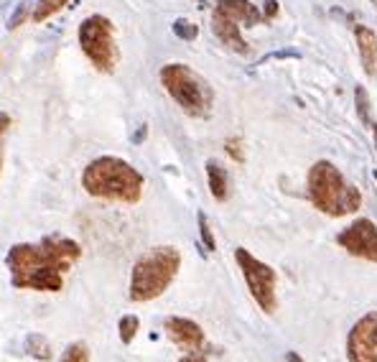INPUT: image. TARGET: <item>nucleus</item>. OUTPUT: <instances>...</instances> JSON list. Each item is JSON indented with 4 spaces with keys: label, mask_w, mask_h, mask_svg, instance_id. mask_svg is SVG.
Segmentation results:
<instances>
[{
    "label": "nucleus",
    "mask_w": 377,
    "mask_h": 362,
    "mask_svg": "<svg viewBox=\"0 0 377 362\" xmlns=\"http://www.w3.org/2000/svg\"><path fill=\"white\" fill-rule=\"evenodd\" d=\"M0 166H3V156H0Z\"/></svg>",
    "instance_id": "obj_32"
},
{
    "label": "nucleus",
    "mask_w": 377,
    "mask_h": 362,
    "mask_svg": "<svg viewBox=\"0 0 377 362\" xmlns=\"http://www.w3.org/2000/svg\"><path fill=\"white\" fill-rule=\"evenodd\" d=\"M354 105H357V117H359V123L367 125V128H372L374 123H372V115H369V95H367V90H364L362 85L354 87Z\"/></svg>",
    "instance_id": "obj_17"
},
{
    "label": "nucleus",
    "mask_w": 377,
    "mask_h": 362,
    "mask_svg": "<svg viewBox=\"0 0 377 362\" xmlns=\"http://www.w3.org/2000/svg\"><path fill=\"white\" fill-rule=\"evenodd\" d=\"M181 268V253L174 245H158L140 255L130 273V301L145 304L158 299L174 283Z\"/></svg>",
    "instance_id": "obj_4"
},
{
    "label": "nucleus",
    "mask_w": 377,
    "mask_h": 362,
    "mask_svg": "<svg viewBox=\"0 0 377 362\" xmlns=\"http://www.w3.org/2000/svg\"><path fill=\"white\" fill-rule=\"evenodd\" d=\"M174 33L181 38V41H194V38L199 36V28H196L194 23L179 18V21H174Z\"/></svg>",
    "instance_id": "obj_21"
},
{
    "label": "nucleus",
    "mask_w": 377,
    "mask_h": 362,
    "mask_svg": "<svg viewBox=\"0 0 377 362\" xmlns=\"http://www.w3.org/2000/svg\"><path fill=\"white\" fill-rule=\"evenodd\" d=\"M145 135H148V125H140V128L135 130V135H133V143H143Z\"/></svg>",
    "instance_id": "obj_28"
},
{
    "label": "nucleus",
    "mask_w": 377,
    "mask_h": 362,
    "mask_svg": "<svg viewBox=\"0 0 377 362\" xmlns=\"http://www.w3.org/2000/svg\"><path fill=\"white\" fill-rule=\"evenodd\" d=\"M179 362H206V354H204L201 349H194V352H189L186 357H181Z\"/></svg>",
    "instance_id": "obj_26"
},
{
    "label": "nucleus",
    "mask_w": 377,
    "mask_h": 362,
    "mask_svg": "<svg viewBox=\"0 0 377 362\" xmlns=\"http://www.w3.org/2000/svg\"><path fill=\"white\" fill-rule=\"evenodd\" d=\"M217 8L224 11L227 16H232L240 26H255L263 21V13L250 3V0H219Z\"/></svg>",
    "instance_id": "obj_13"
},
{
    "label": "nucleus",
    "mask_w": 377,
    "mask_h": 362,
    "mask_svg": "<svg viewBox=\"0 0 377 362\" xmlns=\"http://www.w3.org/2000/svg\"><path fill=\"white\" fill-rule=\"evenodd\" d=\"M26 352H28L33 359H38V362H49V359L54 357L51 342H49L44 334H36V332L26 337Z\"/></svg>",
    "instance_id": "obj_15"
},
{
    "label": "nucleus",
    "mask_w": 377,
    "mask_h": 362,
    "mask_svg": "<svg viewBox=\"0 0 377 362\" xmlns=\"http://www.w3.org/2000/svg\"><path fill=\"white\" fill-rule=\"evenodd\" d=\"M161 85L176 105L191 117H206L214 105V92L204 77H199L186 64H166L161 69Z\"/></svg>",
    "instance_id": "obj_5"
},
{
    "label": "nucleus",
    "mask_w": 377,
    "mask_h": 362,
    "mask_svg": "<svg viewBox=\"0 0 377 362\" xmlns=\"http://www.w3.org/2000/svg\"><path fill=\"white\" fill-rule=\"evenodd\" d=\"M166 337H169L176 347L186 349V352H194V349H201L204 347V329L191 319H184V316H169L166 319Z\"/></svg>",
    "instance_id": "obj_10"
},
{
    "label": "nucleus",
    "mask_w": 377,
    "mask_h": 362,
    "mask_svg": "<svg viewBox=\"0 0 377 362\" xmlns=\"http://www.w3.org/2000/svg\"><path fill=\"white\" fill-rule=\"evenodd\" d=\"M268 59H301V51H296V49H278V51L263 56V61H268Z\"/></svg>",
    "instance_id": "obj_24"
},
{
    "label": "nucleus",
    "mask_w": 377,
    "mask_h": 362,
    "mask_svg": "<svg viewBox=\"0 0 377 362\" xmlns=\"http://www.w3.org/2000/svg\"><path fill=\"white\" fill-rule=\"evenodd\" d=\"M372 6H374V11H377V0H372Z\"/></svg>",
    "instance_id": "obj_31"
},
{
    "label": "nucleus",
    "mask_w": 377,
    "mask_h": 362,
    "mask_svg": "<svg viewBox=\"0 0 377 362\" xmlns=\"http://www.w3.org/2000/svg\"><path fill=\"white\" fill-rule=\"evenodd\" d=\"M349 362H377V311L364 314L347 337Z\"/></svg>",
    "instance_id": "obj_8"
},
{
    "label": "nucleus",
    "mask_w": 377,
    "mask_h": 362,
    "mask_svg": "<svg viewBox=\"0 0 377 362\" xmlns=\"http://www.w3.org/2000/svg\"><path fill=\"white\" fill-rule=\"evenodd\" d=\"M235 260L245 275V283L253 294V299L258 301V306L265 314H273L278 301H275V270L270 265H265L263 260H258L255 255H250L245 248L235 250Z\"/></svg>",
    "instance_id": "obj_7"
},
{
    "label": "nucleus",
    "mask_w": 377,
    "mask_h": 362,
    "mask_svg": "<svg viewBox=\"0 0 377 362\" xmlns=\"http://www.w3.org/2000/svg\"><path fill=\"white\" fill-rule=\"evenodd\" d=\"M374 179H377V171H374Z\"/></svg>",
    "instance_id": "obj_33"
},
{
    "label": "nucleus",
    "mask_w": 377,
    "mask_h": 362,
    "mask_svg": "<svg viewBox=\"0 0 377 362\" xmlns=\"http://www.w3.org/2000/svg\"><path fill=\"white\" fill-rule=\"evenodd\" d=\"M357 36V46H359V59L364 64V71L369 77H377V33L367 26L354 28Z\"/></svg>",
    "instance_id": "obj_12"
},
{
    "label": "nucleus",
    "mask_w": 377,
    "mask_h": 362,
    "mask_svg": "<svg viewBox=\"0 0 377 362\" xmlns=\"http://www.w3.org/2000/svg\"><path fill=\"white\" fill-rule=\"evenodd\" d=\"M206 179H209V191L217 202L227 199V174L217 161H206Z\"/></svg>",
    "instance_id": "obj_14"
},
{
    "label": "nucleus",
    "mask_w": 377,
    "mask_h": 362,
    "mask_svg": "<svg viewBox=\"0 0 377 362\" xmlns=\"http://www.w3.org/2000/svg\"><path fill=\"white\" fill-rule=\"evenodd\" d=\"M61 362H90V347L85 342H71L64 349Z\"/></svg>",
    "instance_id": "obj_19"
},
{
    "label": "nucleus",
    "mask_w": 377,
    "mask_h": 362,
    "mask_svg": "<svg viewBox=\"0 0 377 362\" xmlns=\"http://www.w3.org/2000/svg\"><path fill=\"white\" fill-rule=\"evenodd\" d=\"M224 151L237 161V164H245V151H242V143H240L237 138H227V140H224Z\"/></svg>",
    "instance_id": "obj_23"
},
{
    "label": "nucleus",
    "mask_w": 377,
    "mask_h": 362,
    "mask_svg": "<svg viewBox=\"0 0 377 362\" xmlns=\"http://www.w3.org/2000/svg\"><path fill=\"white\" fill-rule=\"evenodd\" d=\"M82 186L95 199L135 204L143 194V174L117 156H100L87 164Z\"/></svg>",
    "instance_id": "obj_2"
},
{
    "label": "nucleus",
    "mask_w": 377,
    "mask_h": 362,
    "mask_svg": "<svg viewBox=\"0 0 377 362\" xmlns=\"http://www.w3.org/2000/svg\"><path fill=\"white\" fill-rule=\"evenodd\" d=\"M285 362H304V359H301L296 352H288V354H285Z\"/></svg>",
    "instance_id": "obj_29"
},
{
    "label": "nucleus",
    "mask_w": 377,
    "mask_h": 362,
    "mask_svg": "<svg viewBox=\"0 0 377 362\" xmlns=\"http://www.w3.org/2000/svg\"><path fill=\"white\" fill-rule=\"evenodd\" d=\"M69 0H38L36 8H33V21L36 23H44L46 18H51L54 13H59Z\"/></svg>",
    "instance_id": "obj_16"
},
{
    "label": "nucleus",
    "mask_w": 377,
    "mask_h": 362,
    "mask_svg": "<svg viewBox=\"0 0 377 362\" xmlns=\"http://www.w3.org/2000/svg\"><path fill=\"white\" fill-rule=\"evenodd\" d=\"M278 16V0H265V6H263V18L265 21H273Z\"/></svg>",
    "instance_id": "obj_25"
},
{
    "label": "nucleus",
    "mask_w": 377,
    "mask_h": 362,
    "mask_svg": "<svg viewBox=\"0 0 377 362\" xmlns=\"http://www.w3.org/2000/svg\"><path fill=\"white\" fill-rule=\"evenodd\" d=\"M79 44L85 56L100 69V71H112L120 54L112 38V23L105 16H90L79 26Z\"/></svg>",
    "instance_id": "obj_6"
},
{
    "label": "nucleus",
    "mask_w": 377,
    "mask_h": 362,
    "mask_svg": "<svg viewBox=\"0 0 377 362\" xmlns=\"http://www.w3.org/2000/svg\"><path fill=\"white\" fill-rule=\"evenodd\" d=\"M28 11H31V3H28V0H26V3H18L16 11H13V16L8 18V31H16V28L28 18Z\"/></svg>",
    "instance_id": "obj_22"
},
{
    "label": "nucleus",
    "mask_w": 377,
    "mask_h": 362,
    "mask_svg": "<svg viewBox=\"0 0 377 362\" xmlns=\"http://www.w3.org/2000/svg\"><path fill=\"white\" fill-rule=\"evenodd\" d=\"M212 31H214V36L227 49H232L237 54H247L250 51V46L245 44V38L240 36V23L232 16H227L224 11H219V8H214V13H212Z\"/></svg>",
    "instance_id": "obj_11"
},
{
    "label": "nucleus",
    "mask_w": 377,
    "mask_h": 362,
    "mask_svg": "<svg viewBox=\"0 0 377 362\" xmlns=\"http://www.w3.org/2000/svg\"><path fill=\"white\" fill-rule=\"evenodd\" d=\"M82 258V248L69 237L49 235L41 243H18L11 248L6 263L11 283L21 291H49L64 288V273Z\"/></svg>",
    "instance_id": "obj_1"
},
{
    "label": "nucleus",
    "mask_w": 377,
    "mask_h": 362,
    "mask_svg": "<svg viewBox=\"0 0 377 362\" xmlns=\"http://www.w3.org/2000/svg\"><path fill=\"white\" fill-rule=\"evenodd\" d=\"M196 220H199V235H201V243H204V248H206L209 253H214V250H217V243H214L212 227H209V222H206L204 212H199V214H196Z\"/></svg>",
    "instance_id": "obj_20"
},
{
    "label": "nucleus",
    "mask_w": 377,
    "mask_h": 362,
    "mask_svg": "<svg viewBox=\"0 0 377 362\" xmlns=\"http://www.w3.org/2000/svg\"><path fill=\"white\" fill-rule=\"evenodd\" d=\"M8 125H11V115H8V112H0V138L6 135Z\"/></svg>",
    "instance_id": "obj_27"
},
{
    "label": "nucleus",
    "mask_w": 377,
    "mask_h": 362,
    "mask_svg": "<svg viewBox=\"0 0 377 362\" xmlns=\"http://www.w3.org/2000/svg\"><path fill=\"white\" fill-rule=\"evenodd\" d=\"M337 243L354 258L377 263V225L369 220H357L339 232Z\"/></svg>",
    "instance_id": "obj_9"
},
{
    "label": "nucleus",
    "mask_w": 377,
    "mask_h": 362,
    "mask_svg": "<svg viewBox=\"0 0 377 362\" xmlns=\"http://www.w3.org/2000/svg\"><path fill=\"white\" fill-rule=\"evenodd\" d=\"M117 329H120V342H122V344H130V342L135 339L138 329H140V319H138L135 314L122 316L120 324H117Z\"/></svg>",
    "instance_id": "obj_18"
},
{
    "label": "nucleus",
    "mask_w": 377,
    "mask_h": 362,
    "mask_svg": "<svg viewBox=\"0 0 377 362\" xmlns=\"http://www.w3.org/2000/svg\"><path fill=\"white\" fill-rule=\"evenodd\" d=\"M372 130H374V148H377V123L372 125Z\"/></svg>",
    "instance_id": "obj_30"
},
{
    "label": "nucleus",
    "mask_w": 377,
    "mask_h": 362,
    "mask_svg": "<svg viewBox=\"0 0 377 362\" xmlns=\"http://www.w3.org/2000/svg\"><path fill=\"white\" fill-rule=\"evenodd\" d=\"M309 196L319 212L329 217L354 214L362 204V194L331 161H316L309 171Z\"/></svg>",
    "instance_id": "obj_3"
}]
</instances>
